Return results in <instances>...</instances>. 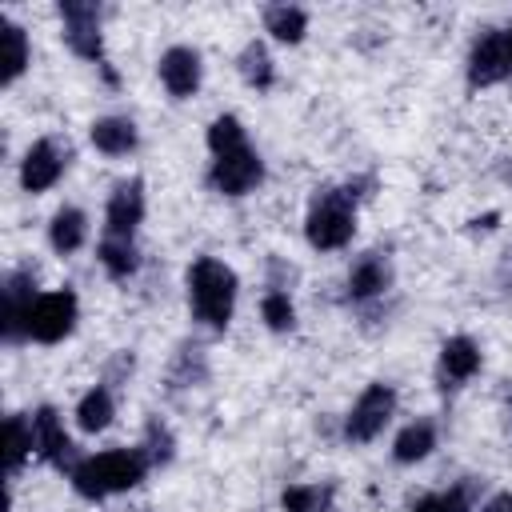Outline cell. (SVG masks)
Returning <instances> with one entry per match:
<instances>
[{
    "label": "cell",
    "instance_id": "44dd1931",
    "mask_svg": "<svg viewBox=\"0 0 512 512\" xmlns=\"http://www.w3.org/2000/svg\"><path fill=\"white\" fill-rule=\"evenodd\" d=\"M96 256H100V264L108 268V276H116V280H124V276H132L136 272V248H132V240H120V236H104L100 240V248H96Z\"/></svg>",
    "mask_w": 512,
    "mask_h": 512
},
{
    "label": "cell",
    "instance_id": "4fadbf2b",
    "mask_svg": "<svg viewBox=\"0 0 512 512\" xmlns=\"http://www.w3.org/2000/svg\"><path fill=\"white\" fill-rule=\"evenodd\" d=\"M32 432H36V452H40L48 464L64 468V464L72 460V440H68V432L60 428L56 408H40V412L32 416Z\"/></svg>",
    "mask_w": 512,
    "mask_h": 512
},
{
    "label": "cell",
    "instance_id": "603a6c76",
    "mask_svg": "<svg viewBox=\"0 0 512 512\" xmlns=\"http://www.w3.org/2000/svg\"><path fill=\"white\" fill-rule=\"evenodd\" d=\"M36 448V432H32V420L24 416H8V472L16 476L24 456Z\"/></svg>",
    "mask_w": 512,
    "mask_h": 512
},
{
    "label": "cell",
    "instance_id": "9a60e30c",
    "mask_svg": "<svg viewBox=\"0 0 512 512\" xmlns=\"http://www.w3.org/2000/svg\"><path fill=\"white\" fill-rule=\"evenodd\" d=\"M388 280H392L388 260H380V252H368V256H360V260L352 264V272H348V296H356V300L380 296V292L388 288Z\"/></svg>",
    "mask_w": 512,
    "mask_h": 512
},
{
    "label": "cell",
    "instance_id": "9c48e42d",
    "mask_svg": "<svg viewBox=\"0 0 512 512\" xmlns=\"http://www.w3.org/2000/svg\"><path fill=\"white\" fill-rule=\"evenodd\" d=\"M144 220V184L140 180H124L116 184V192L108 196V212H104V228L108 236L132 240L136 224Z\"/></svg>",
    "mask_w": 512,
    "mask_h": 512
},
{
    "label": "cell",
    "instance_id": "30bf717a",
    "mask_svg": "<svg viewBox=\"0 0 512 512\" xmlns=\"http://www.w3.org/2000/svg\"><path fill=\"white\" fill-rule=\"evenodd\" d=\"M64 172V156L56 148V140H36L28 152H24V164H20V184L28 192H44L60 180Z\"/></svg>",
    "mask_w": 512,
    "mask_h": 512
},
{
    "label": "cell",
    "instance_id": "d6986e66",
    "mask_svg": "<svg viewBox=\"0 0 512 512\" xmlns=\"http://www.w3.org/2000/svg\"><path fill=\"white\" fill-rule=\"evenodd\" d=\"M432 448H436V428H432L428 420H416V424H408V428L396 436L392 456H396L400 464H416V460H424Z\"/></svg>",
    "mask_w": 512,
    "mask_h": 512
},
{
    "label": "cell",
    "instance_id": "6da1fadb",
    "mask_svg": "<svg viewBox=\"0 0 512 512\" xmlns=\"http://www.w3.org/2000/svg\"><path fill=\"white\" fill-rule=\"evenodd\" d=\"M148 468V452L140 448H112L100 456H88L80 464H72V488L88 500H104L112 492H128L144 480Z\"/></svg>",
    "mask_w": 512,
    "mask_h": 512
},
{
    "label": "cell",
    "instance_id": "f546056e",
    "mask_svg": "<svg viewBox=\"0 0 512 512\" xmlns=\"http://www.w3.org/2000/svg\"><path fill=\"white\" fill-rule=\"evenodd\" d=\"M504 32H508V40H512V28H504Z\"/></svg>",
    "mask_w": 512,
    "mask_h": 512
},
{
    "label": "cell",
    "instance_id": "f1b7e54d",
    "mask_svg": "<svg viewBox=\"0 0 512 512\" xmlns=\"http://www.w3.org/2000/svg\"><path fill=\"white\" fill-rule=\"evenodd\" d=\"M480 512H512V492H500V496H492Z\"/></svg>",
    "mask_w": 512,
    "mask_h": 512
},
{
    "label": "cell",
    "instance_id": "277c9868",
    "mask_svg": "<svg viewBox=\"0 0 512 512\" xmlns=\"http://www.w3.org/2000/svg\"><path fill=\"white\" fill-rule=\"evenodd\" d=\"M76 328V292L60 288V292H44L36 296L32 312H28V336L40 344H56Z\"/></svg>",
    "mask_w": 512,
    "mask_h": 512
},
{
    "label": "cell",
    "instance_id": "2e32d148",
    "mask_svg": "<svg viewBox=\"0 0 512 512\" xmlns=\"http://www.w3.org/2000/svg\"><path fill=\"white\" fill-rule=\"evenodd\" d=\"M92 144L108 156H124L136 148V124L124 120V116H104L92 124Z\"/></svg>",
    "mask_w": 512,
    "mask_h": 512
},
{
    "label": "cell",
    "instance_id": "e0dca14e",
    "mask_svg": "<svg viewBox=\"0 0 512 512\" xmlns=\"http://www.w3.org/2000/svg\"><path fill=\"white\" fill-rule=\"evenodd\" d=\"M84 236H88V216L80 208H60L48 224V240L56 252H76L84 244Z\"/></svg>",
    "mask_w": 512,
    "mask_h": 512
},
{
    "label": "cell",
    "instance_id": "3957f363",
    "mask_svg": "<svg viewBox=\"0 0 512 512\" xmlns=\"http://www.w3.org/2000/svg\"><path fill=\"white\" fill-rule=\"evenodd\" d=\"M304 232H308V244H312V248H324V252L344 248V244L352 240V232H356L352 192H344V188H328L324 196H316Z\"/></svg>",
    "mask_w": 512,
    "mask_h": 512
},
{
    "label": "cell",
    "instance_id": "5bb4252c",
    "mask_svg": "<svg viewBox=\"0 0 512 512\" xmlns=\"http://www.w3.org/2000/svg\"><path fill=\"white\" fill-rule=\"evenodd\" d=\"M476 368H480V348H476V340H468V336L444 340V348H440V380H444V388H448V384H464Z\"/></svg>",
    "mask_w": 512,
    "mask_h": 512
},
{
    "label": "cell",
    "instance_id": "484cf974",
    "mask_svg": "<svg viewBox=\"0 0 512 512\" xmlns=\"http://www.w3.org/2000/svg\"><path fill=\"white\" fill-rule=\"evenodd\" d=\"M240 76H244L248 84H256V88H268V84H272V60H268L264 44L252 40V44L240 52Z\"/></svg>",
    "mask_w": 512,
    "mask_h": 512
},
{
    "label": "cell",
    "instance_id": "ba28073f",
    "mask_svg": "<svg viewBox=\"0 0 512 512\" xmlns=\"http://www.w3.org/2000/svg\"><path fill=\"white\" fill-rule=\"evenodd\" d=\"M260 176H264V164H260V156H256L252 148H236V152H228V156H216V164H212V172H208L212 188L224 192V196H244V192H252V188L260 184Z\"/></svg>",
    "mask_w": 512,
    "mask_h": 512
},
{
    "label": "cell",
    "instance_id": "4316f807",
    "mask_svg": "<svg viewBox=\"0 0 512 512\" xmlns=\"http://www.w3.org/2000/svg\"><path fill=\"white\" fill-rule=\"evenodd\" d=\"M260 312H264V324H268L272 332H284V328H292V320H296V312H292V300H288V292H280V288L264 296Z\"/></svg>",
    "mask_w": 512,
    "mask_h": 512
},
{
    "label": "cell",
    "instance_id": "52a82bcc",
    "mask_svg": "<svg viewBox=\"0 0 512 512\" xmlns=\"http://www.w3.org/2000/svg\"><path fill=\"white\" fill-rule=\"evenodd\" d=\"M60 16H64V40L76 56L84 60H96L104 64V44H100V8L96 4H84V0H64L60 4Z\"/></svg>",
    "mask_w": 512,
    "mask_h": 512
},
{
    "label": "cell",
    "instance_id": "5b68a950",
    "mask_svg": "<svg viewBox=\"0 0 512 512\" xmlns=\"http://www.w3.org/2000/svg\"><path fill=\"white\" fill-rule=\"evenodd\" d=\"M392 412H396V392L388 384H368L344 420V436L356 444H368L372 436H380V428L392 420Z\"/></svg>",
    "mask_w": 512,
    "mask_h": 512
},
{
    "label": "cell",
    "instance_id": "7a4b0ae2",
    "mask_svg": "<svg viewBox=\"0 0 512 512\" xmlns=\"http://www.w3.org/2000/svg\"><path fill=\"white\" fill-rule=\"evenodd\" d=\"M188 296H192V312L196 320H204L208 328H224L232 320V304H236V276L228 264L200 256L188 268Z\"/></svg>",
    "mask_w": 512,
    "mask_h": 512
},
{
    "label": "cell",
    "instance_id": "cb8c5ba5",
    "mask_svg": "<svg viewBox=\"0 0 512 512\" xmlns=\"http://www.w3.org/2000/svg\"><path fill=\"white\" fill-rule=\"evenodd\" d=\"M28 68V40L20 24H4V84H12Z\"/></svg>",
    "mask_w": 512,
    "mask_h": 512
},
{
    "label": "cell",
    "instance_id": "ac0fdd59",
    "mask_svg": "<svg viewBox=\"0 0 512 512\" xmlns=\"http://www.w3.org/2000/svg\"><path fill=\"white\" fill-rule=\"evenodd\" d=\"M112 412H116L112 392H108L104 384H96V388L84 392V400L76 404V424H80L84 432H104V428L112 424Z\"/></svg>",
    "mask_w": 512,
    "mask_h": 512
},
{
    "label": "cell",
    "instance_id": "7402d4cb",
    "mask_svg": "<svg viewBox=\"0 0 512 512\" xmlns=\"http://www.w3.org/2000/svg\"><path fill=\"white\" fill-rule=\"evenodd\" d=\"M328 500H332V488L324 484H292V488H284V496H280V504H284V512H328Z\"/></svg>",
    "mask_w": 512,
    "mask_h": 512
},
{
    "label": "cell",
    "instance_id": "7c38bea8",
    "mask_svg": "<svg viewBox=\"0 0 512 512\" xmlns=\"http://www.w3.org/2000/svg\"><path fill=\"white\" fill-rule=\"evenodd\" d=\"M32 272H12L4 280V336L20 340L28 336V312H32Z\"/></svg>",
    "mask_w": 512,
    "mask_h": 512
},
{
    "label": "cell",
    "instance_id": "83f0119b",
    "mask_svg": "<svg viewBox=\"0 0 512 512\" xmlns=\"http://www.w3.org/2000/svg\"><path fill=\"white\" fill-rule=\"evenodd\" d=\"M412 512H472V508H468L464 492H432V496L416 500Z\"/></svg>",
    "mask_w": 512,
    "mask_h": 512
},
{
    "label": "cell",
    "instance_id": "ffe728a7",
    "mask_svg": "<svg viewBox=\"0 0 512 512\" xmlns=\"http://www.w3.org/2000/svg\"><path fill=\"white\" fill-rule=\"evenodd\" d=\"M264 28H268L280 44H300V40H304V28H308V16H304V8L276 4V8L264 12Z\"/></svg>",
    "mask_w": 512,
    "mask_h": 512
},
{
    "label": "cell",
    "instance_id": "8992f818",
    "mask_svg": "<svg viewBox=\"0 0 512 512\" xmlns=\"http://www.w3.org/2000/svg\"><path fill=\"white\" fill-rule=\"evenodd\" d=\"M512 76V40L508 32H488L472 44V56H468V84L472 88H488V84H500Z\"/></svg>",
    "mask_w": 512,
    "mask_h": 512
},
{
    "label": "cell",
    "instance_id": "d4e9b609",
    "mask_svg": "<svg viewBox=\"0 0 512 512\" xmlns=\"http://www.w3.org/2000/svg\"><path fill=\"white\" fill-rule=\"evenodd\" d=\"M208 148H212L216 156H228V152H236V148H248L240 120H236V116H216V120L208 124Z\"/></svg>",
    "mask_w": 512,
    "mask_h": 512
},
{
    "label": "cell",
    "instance_id": "8fae6325",
    "mask_svg": "<svg viewBox=\"0 0 512 512\" xmlns=\"http://www.w3.org/2000/svg\"><path fill=\"white\" fill-rule=\"evenodd\" d=\"M160 80H164V88H168L176 100L192 96V92L200 88V56H196L192 48H184V44L168 48V52L160 56Z\"/></svg>",
    "mask_w": 512,
    "mask_h": 512
}]
</instances>
